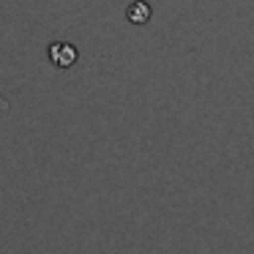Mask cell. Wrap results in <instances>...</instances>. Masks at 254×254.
I'll use <instances>...</instances> for the list:
<instances>
[{
	"instance_id": "cell-2",
	"label": "cell",
	"mask_w": 254,
	"mask_h": 254,
	"mask_svg": "<svg viewBox=\"0 0 254 254\" xmlns=\"http://www.w3.org/2000/svg\"><path fill=\"white\" fill-rule=\"evenodd\" d=\"M126 17H128V22H134V25H145L150 19V6L145 3V0H137V3L128 6Z\"/></svg>"
},
{
	"instance_id": "cell-1",
	"label": "cell",
	"mask_w": 254,
	"mask_h": 254,
	"mask_svg": "<svg viewBox=\"0 0 254 254\" xmlns=\"http://www.w3.org/2000/svg\"><path fill=\"white\" fill-rule=\"evenodd\" d=\"M79 52L74 44H68V41H52L50 44V61L55 63L58 68H71L74 63H77Z\"/></svg>"
}]
</instances>
